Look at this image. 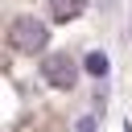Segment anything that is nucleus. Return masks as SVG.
I'll list each match as a JSON object with an SVG mask.
<instances>
[{
  "instance_id": "nucleus-4",
  "label": "nucleus",
  "mask_w": 132,
  "mask_h": 132,
  "mask_svg": "<svg viewBox=\"0 0 132 132\" xmlns=\"http://www.w3.org/2000/svg\"><path fill=\"white\" fill-rule=\"evenodd\" d=\"M87 70H91L95 78H103V74H107V58H103V54H91V58H87Z\"/></svg>"
},
{
  "instance_id": "nucleus-2",
  "label": "nucleus",
  "mask_w": 132,
  "mask_h": 132,
  "mask_svg": "<svg viewBox=\"0 0 132 132\" xmlns=\"http://www.w3.org/2000/svg\"><path fill=\"white\" fill-rule=\"evenodd\" d=\"M41 74L58 87V91H70L74 87V78H78V70H74V62L66 58V54H54V58H45L41 62Z\"/></svg>"
},
{
  "instance_id": "nucleus-5",
  "label": "nucleus",
  "mask_w": 132,
  "mask_h": 132,
  "mask_svg": "<svg viewBox=\"0 0 132 132\" xmlns=\"http://www.w3.org/2000/svg\"><path fill=\"white\" fill-rule=\"evenodd\" d=\"M78 132H95V120H78Z\"/></svg>"
},
{
  "instance_id": "nucleus-3",
  "label": "nucleus",
  "mask_w": 132,
  "mask_h": 132,
  "mask_svg": "<svg viewBox=\"0 0 132 132\" xmlns=\"http://www.w3.org/2000/svg\"><path fill=\"white\" fill-rule=\"evenodd\" d=\"M82 12V0H54V16L66 21V16H78Z\"/></svg>"
},
{
  "instance_id": "nucleus-1",
  "label": "nucleus",
  "mask_w": 132,
  "mask_h": 132,
  "mask_svg": "<svg viewBox=\"0 0 132 132\" xmlns=\"http://www.w3.org/2000/svg\"><path fill=\"white\" fill-rule=\"evenodd\" d=\"M12 45H16V50H25V54L41 50V45H45V25H41V21H33V16H21V21L12 25Z\"/></svg>"
}]
</instances>
